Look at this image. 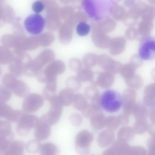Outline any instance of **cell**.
Wrapping results in <instances>:
<instances>
[{
    "mask_svg": "<svg viewBox=\"0 0 155 155\" xmlns=\"http://www.w3.org/2000/svg\"><path fill=\"white\" fill-rule=\"evenodd\" d=\"M81 6L90 18L100 21L109 18L117 4L114 0H82Z\"/></svg>",
    "mask_w": 155,
    "mask_h": 155,
    "instance_id": "1",
    "label": "cell"
},
{
    "mask_svg": "<svg viewBox=\"0 0 155 155\" xmlns=\"http://www.w3.org/2000/svg\"><path fill=\"white\" fill-rule=\"evenodd\" d=\"M124 96L118 91L108 89L100 96L99 104L101 108L109 113L118 112L124 105Z\"/></svg>",
    "mask_w": 155,
    "mask_h": 155,
    "instance_id": "2",
    "label": "cell"
},
{
    "mask_svg": "<svg viewBox=\"0 0 155 155\" xmlns=\"http://www.w3.org/2000/svg\"><path fill=\"white\" fill-rule=\"evenodd\" d=\"M46 21L41 15L38 13L30 15L25 18L24 26L25 31L31 35H38L44 30Z\"/></svg>",
    "mask_w": 155,
    "mask_h": 155,
    "instance_id": "3",
    "label": "cell"
},
{
    "mask_svg": "<svg viewBox=\"0 0 155 155\" xmlns=\"http://www.w3.org/2000/svg\"><path fill=\"white\" fill-rule=\"evenodd\" d=\"M66 70L65 64L61 60L54 61L47 65L40 78L41 81L47 83L56 81L57 76L62 74Z\"/></svg>",
    "mask_w": 155,
    "mask_h": 155,
    "instance_id": "4",
    "label": "cell"
},
{
    "mask_svg": "<svg viewBox=\"0 0 155 155\" xmlns=\"http://www.w3.org/2000/svg\"><path fill=\"white\" fill-rule=\"evenodd\" d=\"M138 55L142 60L152 61L155 60V37H145L142 39L138 46Z\"/></svg>",
    "mask_w": 155,
    "mask_h": 155,
    "instance_id": "5",
    "label": "cell"
},
{
    "mask_svg": "<svg viewBox=\"0 0 155 155\" xmlns=\"http://www.w3.org/2000/svg\"><path fill=\"white\" fill-rule=\"evenodd\" d=\"M49 102L51 103L50 110L42 117L41 121L51 125L60 120L62 113L63 106L59 103L57 95L53 97Z\"/></svg>",
    "mask_w": 155,
    "mask_h": 155,
    "instance_id": "6",
    "label": "cell"
},
{
    "mask_svg": "<svg viewBox=\"0 0 155 155\" xmlns=\"http://www.w3.org/2000/svg\"><path fill=\"white\" fill-rule=\"evenodd\" d=\"M60 8L57 4L46 7V24L48 30L54 31L61 25Z\"/></svg>",
    "mask_w": 155,
    "mask_h": 155,
    "instance_id": "7",
    "label": "cell"
},
{
    "mask_svg": "<svg viewBox=\"0 0 155 155\" xmlns=\"http://www.w3.org/2000/svg\"><path fill=\"white\" fill-rule=\"evenodd\" d=\"M114 81V76L112 73L97 72L94 73L91 83L92 85L94 86H98L101 88L106 89L109 88L113 85Z\"/></svg>",
    "mask_w": 155,
    "mask_h": 155,
    "instance_id": "8",
    "label": "cell"
},
{
    "mask_svg": "<svg viewBox=\"0 0 155 155\" xmlns=\"http://www.w3.org/2000/svg\"><path fill=\"white\" fill-rule=\"evenodd\" d=\"M97 64L104 71L113 74L117 72L119 69V64L107 54L98 56Z\"/></svg>",
    "mask_w": 155,
    "mask_h": 155,
    "instance_id": "9",
    "label": "cell"
},
{
    "mask_svg": "<svg viewBox=\"0 0 155 155\" xmlns=\"http://www.w3.org/2000/svg\"><path fill=\"white\" fill-rule=\"evenodd\" d=\"M92 39L95 46L103 49L108 48L111 40L106 33L97 30H92Z\"/></svg>",
    "mask_w": 155,
    "mask_h": 155,
    "instance_id": "10",
    "label": "cell"
},
{
    "mask_svg": "<svg viewBox=\"0 0 155 155\" xmlns=\"http://www.w3.org/2000/svg\"><path fill=\"white\" fill-rule=\"evenodd\" d=\"M73 28L66 21L61 25L59 28L58 34L59 41L62 44L67 45L71 42L73 38Z\"/></svg>",
    "mask_w": 155,
    "mask_h": 155,
    "instance_id": "11",
    "label": "cell"
},
{
    "mask_svg": "<svg viewBox=\"0 0 155 155\" xmlns=\"http://www.w3.org/2000/svg\"><path fill=\"white\" fill-rule=\"evenodd\" d=\"M115 23L112 19H104L102 21H96L92 24V30H97L107 33L114 29Z\"/></svg>",
    "mask_w": 155,
    "mask_h": 155,
    "instance_id": "12",
    "label": "cell"
},
{
    "mask_svg": "<svg viewBox=\"0 0 155 155\" xmlns=\"http://www.w3.org/2000/svg\"><path fill=\"white\" fill-rule=\"evenodd\" d=\"M55 54L54 52L51 49H46L42 52L39 56L37 69L40 70L46 64H49L54 61Z\"/></svg>",
    "mask_w": 155,
    "mask_h": 155,
    "instance_id": "13",
    "label": "cell"
},
{
    "mask_svg": "<svg viewBox=\"0 0 155 155\" xmlns=\"http://www.w3.org/2000/svg\"><path fill=\"white\" fill-rule=\"evenodd\" d=\"M24 149V144L21 141L11 142L5 150L3 152V155H22Z\"/></svg>",
    "mask_w": 155,
    "mask_h": 155,
    "instance_id": "14",
    "label": "cell"
},
{
    "mask_svg": "<svg viewBox=\"0 0 155 155\" xmlns=\"http://www.w3.org/2000/svg\"><path fill=\"white\" fill-rule=\"evenodd\" d=\"M74 92L68 88L62 89L57 95L58 101L63 106H69L72 103Z\"/></svg>",
    "mask_w": 155,
    "mask_h": 155,
    "instance_id": "15",
    "label": "cell"
},
{
    "mask_svg": "<svg viewBox=\"0 0 155 155\" xmlns=\"http://www.w3.org/2000/svg\"><path fill=\"white\" fill-rule=\"evenodd\" d=\"M89 118L91 125L95 129H102L105 126L106 117L102 111L94 113Z\"/></svg>",
    "mask_w": 155,
    "mask_h": 155,
    "instance_id": "16",
    "label": "cell"
},
{
    "mask_svg": "<svg viewBox=\"0 0 155 155\" xmlns=\"http://www.w3.org/2000/svg\"><path fill=\"white\" fill-rule=\"evenodd\" d=\"M72 104L75 109L82 112H84L87 108L89 104L86 97L81 94H74Z\"/></svg>",
    "mask_w": 155,
    "mask_h": 155,
    "instance_id": "17",
    "label": "cell"
},
{
    "mask_svg": "<svg viewBox=\"0 0 155 155\" xmlns=\"http://www.w3.org/2000/svg\"><path fill=\"white\" fill-rule=\"evenodd\" d=\"M84 92L85 96L87 99L91 101V103L99 104L100 93L96 87L93 85L89 86L85 88Z\"/></svg>",
    "mask_w": 155,
    "mask_h": 155,
    "instance_id": "18",
    "label": "cell"
},
{
    "mask_svg": "<svg viewBox=\"0 0 155 155\" xmlns=\"http://www.w3.org/2000/svg\"><path fill=\"white\" fill-rule=\"evenodd\" d=\"M50 126L45 122L41 121L35 132V136L37 139L39 140H43L45 139L47 137V136H49L50 134Z\"/></svg>",
    "mask_w": 155,
    "mask_h": 155,
    "instance_id": "19",
    "label": "cell"
},
{
    "mask_svg": "<svg viewBox=\"0 0 155 155\" xmlns=\"http://www.w3.org/2000/svg\"><path fill=\"white\" fill-rule=\"evenodd\" d=\"M57 91L56 81H51L46 84V86L44 89L43 95L45 98L48 101L55 96Z\"/></svg>",
    "mask_w": 155,
    "mask_h": 155,
    "instance_id": "20",
    "label": "cell"
},
{
    "mask_svg": "<svg viewBox=\"0 0 155 155\" xmlns=\"http://www.w3.org/2000/svg\"><path fill=\"white\" fill-rule=\"evenodd\" d=\"M98 55L94 53H88L83 57V63L85 68L91 69L97 64Z\"/></svg>",
    "mask_w": 155,
    "mask_h": 155,
    "instance_id": "21",
    "label": "cell"
},
{
    "mask_svg": "<svg viewBox=\"0 0 155 155\" xmlns=\"http://www.w3.org/2000/svg\"><path fill=\"white\" fill-rule=\"evenodd\" d=\"M94 73L90 69L84 68L78 72L76 77L82 82H90L94 78Z\"/></svg>",
    "mask_w": 155,
    "mask_h": 155,
    "instance_id": "22",
    "label": "cell"
},
{
    "mask_svg": "<svg viewBox=\"0 0 155 155\" xmlns=\"http://www.w3.org/2000/svg\"><path fill=\"white\" fill-rule=\"evenodd\" d=\"M123 42L122 40L118 38L111 39L109 47V52L111 54L117 55L120 53L123 49Z\"/></svg>",
    "mask_w": 155,
    "mask_h": 155,
    "instance_id": "23",
    "label": "cell"
},
{
    "mask_svg": "<svg viewBox=\"0 0 155 155\" xmlns=\"http://www.w3.org/2000/svg\"><path fill=\"white\" fill-rule=\"evenodd\" d=\"M88 20V16L84 12H78L76 13H74L72 17L66 22L69 23L74 27L77 23H79L81 22H86Z\"/></svg>",
    "mask_w": 155,
    "mask_h": 155,
    "instance_id": "24",
    "label": "cell"
},
{
    "mask_svg": "<svg viewBox=\"0 0 155 155\" xmlns=\"http://www.w3.org/2000/svg\"><path fill=\"white\" fill-rule=\"evenodd\" d=\"M41 45L44 47H48L54 42L55 37L54 35L50 32H47L40 35L39 36Z\"/></svg>",
    "mask_w": 155,
    "mask_h": 155,
    "instance_id": "25",
    "label": "cell"
},
{
    "mask_svg": "<svg viewBox=\"0 0 155 155\" xmlns=\"http://www.w3.org/2000/svg\"><path fill=\"white\" fill-rule=\"evenodd\" d=\"M65 84L67 88L71 89L73 92L78 91L82 86L81 82L78 80L76 76H71L68 78Z\"/></svg>",
    "mask_w": 155,
    "mask_h": 155,
    "instance_id": "26",
    "label": "cell"
},
{
    "mask_svg": "<svg viewBox=\"0 0 155 155\" xmlns=\"http://www.w3.org/2000/svg\"><path fill=\"white\" fill-rule=\"evenodd\" d=\"M61 17L65 21H69L74 14V7L71 6H65L60 9Z\"/></svg>",
    "mask_w": 155,
    "mask_h": 155,
    "instance_id": "27",
    "label": "cell"
},
{
    "mask_svg": "<svg viewBox=\"0 0 155 155\" xmlns=\"http://www.w3.org/2000/svg\"><path fill=\"white\" fill-rule=\"evenodd\" d=\"M102 111L99 104L91 103L88 104L87 108L83 113V115L86 117H90L93 114L98 111Z\"/></svg>",
    "mask_w": 155,
    "mask_h": 155,
    "instance_id": "28",
    "label": "cell"
},
{
    "mask_svg": "<svg viewBox=\"0 0 155 155\" xmlns=\"http://www.w3.org/2000/svg\"><path fill=\"white\" fill-rule=\"evenodd\" d=\"M91 29L89 25L85 22L79 23L76 26V32L77 34L80 36H84L87 35Z\"/></svg>",
    "mask_w": 155,
    "mask_h": 155,
    "instance_id": "29",
    "label": "cell"
},
{
    "mask_svg": "<svg viewBox=\"0 0 155 155\" xmlns=\"http://www.w3.org/2000/svg\"><path fill=\"white\" fill-rule=\"evenodd\" d=\"M13 137H8L0 133V152L5 150L10 143L12 142Z\"/></svg>",
    "mask_w": 155,
    "mask_h": 155,
    "instance_id": "30",
    "label": "cell"
},
{
    "mask_svg": "<svg viewBox=\"0 0 155 155\" xmlns=\"http://www.w3.org/2000/svg\"><path fill=\"white\" fill-rule=\"evenodd\" d=\"M40 145L39 142L36 140H32L27 143L26 149L28 153L31 154L35 153L38 152Z\"/></svg>",
    "mask_w": 155,
    "mask_h": 155,
    "instance_id": "31",
    "label": "cell"
},
{
    "mask_svg": "<svg viewBox=\"0 0 155 155\" xmlns=\"http://www.w3.org/2000/svg\"><path fill=\"white\" fill-rule=\"evenodd\" d=\"M70 69L74 71L78 72L82 69V62L77 58H73L69 61Z\"/></svg>",
    "mask_w": 155,
    "mask_h": 155,
    "instance_id": "32",
    "label": "cell"
},
{
    "mask_svg": "<svg viewBox=\"0 0 155 155\" xmlns=\"http://www.w3.org/2000/svg\"><path fill=\"white\" fill-rule=\"evenodd\" d=\"M45 8V5L43 2L37 1L35 2L32 5V9L36 13H40L43 12Z\"/></svg>",
    "mask_w": 155,
    "mask_h": 155,
    "instance_id": "33",
    "label": "cell"
},
{
    "mask_svg": "<svg viewBox=\"0 0 155 155\" xmlns=\"http://www.w3.org/2000/svg\"><path fill=\"white\" fill-rule=\"evenodd\" d=\"M70 120L74 125H78L82 122V117L80 115L78 114H74L70 116Z\"/></svg>",
    "mask_w": 155,
    "mask_h": 155,
    "instance_id": "34",
    "label": "cell"
},
{
    "mask_svg": "<svg viewBox=\"0 0 155 155\" xmlns=\"http://www.w3.org/2000/svg\"><path fill=\"white\" fill-rule=\"evenodd\" d=\"M82 0H71V2L75 4H78V3H81Z\"/></svg>",
    "mask_w": 155,
    "mask_h": 155,
    "instance_id": "35",
    "label": "cell"
},
{
    "mask_svg": "<svg viewBox=\"0 0 155 155\" xmlns=\"http://www.w3.org/2000/svg\"><path fill=\"white\" fill-rule=\"evenodd\" d=\"M60 1L64 4H68L71 2V0H60Z\"/></svg>",
    "mask_w": 155,
    "mask_h": 155,
    "instance_id": "36",
    "label": "cell"
},
{
    "mask_svg": "<svg viewBox=\"0 0 155 155\" xmlns=\"http://www.w3.org/2000/svg\"><path fill=\"white\" fill-rule=\"evenodd\" d=\"M0 155H3L2 152H0Z\"/></svg>",
    "mask_w": 155,
    "mask_h": 155,
    "instance_id": "37",
    "label": "cell"
}]
</instances>
